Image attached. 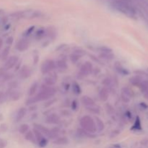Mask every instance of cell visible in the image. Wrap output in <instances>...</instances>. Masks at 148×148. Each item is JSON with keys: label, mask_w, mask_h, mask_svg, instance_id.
Returning a JSON list of instances; mask_svg holds the SVG:
<instances>
[{"label": "cell", "mask_w": 148, "mask_h": 148, "mask_svg": "<svg viewBox=\"0 0 148 148\" xmlns=\"http://www.w3.org/2000/svg\"><path fill=\"white\" fill-rule=\"evenodd\" d=\"M111 4L115 10L130 17L136 16V10L130 0H111Z\"/></svg>", "instance_id": "cell-1"}, {"label": "cell", "mask_w": 148, "mask_h": 148, "mask_svg": "<svg viewBox=\"0 0 148 148\" xmlns=\"http://www.w3.org/2000/svg\"><path fill=\"white\" fill-rule=\"evenodd\" d=\"M55 94V90L53 88H45L38 94L36 96L33 97V98H30L28 101H27V104H31L34 103L36 102H38V101H45V100H47L49 98H50L51 97L53 96Z\"/></svg>", "instance_id": "cell-2"}, {"label": "cell", "mask_w": 148, "mask_h": 148, "mask_svg": "<svg viewBox=\"0 0 148 148\" xmlns=\"http://www.w3.org/2000/svg\"><path fill=\"white\" fill-rule=\"evenodd\" d=\"M80 125L84 130L90 133H94L97 131L95 123L93 119L89 116H85L82 117L80 120Z\"/></svg>", "instance_id": "cell-3"}, {"label": "cell", "mask_w": 148, "mask_h": 148, "mask_svg": "<svg viewBox=\"0 0 148 148\" xmlns=\"http://www.w3.org/2000/svg\"><path fill=\"white\" fill-rule=\"evenodd\" d=\"M55 63L53 60H46L43 63L41 66V72L45 75V74L49 73L50 72H51L53 69L55 68Z\"/></svg>", "instance_id": "cell-4"}, {"label": "cell", "mask_w": 148, "mask_h": 148, "mask_svg": "<svg viewBox=\"0 0 148 148\" xmlns=\"http://www.w3.org/2000/svg\"><path fill=\"white\" fill-rule=\"evenodd\" d=\"M18 62V57L16 56H12L9 58L4 64V68L6 69H12L14 66H15Z\"/></svg>", "instance_id": "cell-5"}, {"label": "cell", "mask_w": 148, "mask_h": 148, "mask_svg": "<svg viewBox=\"0 0 148 148\" xmlns=\"http://www.w3.org/2000/svg\"><path fill=\"white\" fill-rule=\"evenodd\" d=\"M29 46V41L27 39H21L17 42L16 45V49L20 51H25Z\"/></svg>", "instance_id": "cell-6"}, {"label": "cell", "mask_w": 148, "mask_h": 148, "mask_svg": "<svg viewBox=\"0 0 148 148\" xmlns=\"http://www.w3.org/2000/svg\"><path fill=\"white\" fill-rule=\"evenodd\" d=\"M92 66L91 64V63L90 62H87L84 64L82 66L80 69V74L83 76H85V75H88L92 72Z\"/></svg>", "instance_id": "cell-7"}, {"label": "cell", "mask_w": 148, "mask_h": 148, "mask_svg": "<svg viewBox=\"0 0 148 148\" xmlns=\"http://www.w3.org/2000/svg\"><path fill=\"white\" fill-rule=\"evenodd\" d=\"M31 75V70L29 69L28 66H23L21 68V70L20 72V77L22 79H26Z\"/></svg>", "instance_id": "cell-8"}, {"label": "cell", "mask_w": 148, "mask_h": 148, "mask_svg": "<svg viewBox=\"0 0 148 148\" xmlns=\"http://www.w3.org/2000/svg\"><path fill=\"white\" fill-rule=\"evenodd\" d=\"M26 112H27V110H26L25 108H20V109L18 111V112H17V116H16L15 121H17V122H19V121H21V120L24 118L25 116Z\"/></svg>", "instance_id": "cell-9"}, {"label": "cell", "mask_w": 148, "mask_h": 148, "mask_svg": "<svg viewBox=\"0 0 148 148\" xmlns=\"http://www.w3.org/2000/svg\"><path fill=\"white\" fill-rule=\"evenodd\" d=\"M108 95H109V93H108V90H107V88H103L101 90V91H100L99 96L101 101H106L108 98Z\"/></svg>", "instance_id": "cell-10"}, {"label": "cell", "mask_w": 148, "mask_h": 148, "mask_svg": "<svg viewBox=\"0 0 148 148\" xmlns=\"http://www.w3.org/2000/svg\"><path fill=\"white\" fill-rule=\"evenodd\" d=\"M82 102L86 106H92L94 105L93 100L88 96H84L82 98Z\"/></svg>", "instance_id": "cell-11"}, {"label": "cell", "mask_w": 148, "mask_h": 148, "mask_svg": "<svg viewBox=\"0 0 148 148\" xmlns=\"http://www.w3.org/2000/svg\"><path fill=\"white\" fill-rule=\"evenodd\" d=\"M46 122L49 124H58L59 122V118L56 114H52L47 119Z\"/></svg>", "instance_id": "cell-12"}, {"label": "cell", "mask_w": 148, "mask_h": 148, "mask_svg": "<svg viewBox=\"0 0 148 148\" xmlns=\"http://www.w3.org/2000/svg\"><path fill=\"white\" fill-rule=\"evenodd\" d=\"M45 82H46V85H48V86H51V85H54L55 82H56V77H54L53 75L46 77L45 78Z\"/></svg>", "instance_id": "cell-13"}, {"label": "cell", "mask_w": 148, "mask_h": 148, "mask_svg": "<svg viewBox=\"0 0 148 148\" xmlns=\"http://www.w3.org/2000/svg\"><path fill=\"white\" fill-rule=\"evenodd\" d=\"M141 88L142 90L145 94V97L148 99V81H145V82H143L141 85Z\"/></svg>", "instance_id": "cell-14"}, {"label": "cell", "mask_w": 148, "mask_h": 148, "mask_svg": "<svg viewBox=\"0 0 148 148\" xmlns=\"http://www.w3.org/2000/svg\"><path fill=\"white\" fill-rule=\"evenodd\" d=\"M95 126H96L97 130H98V131H102L104 129L103 123L98 118H96V124H95Z\"/></svg>", "instance_id": "cell-15"}, {"label": "cell", "mask_w": 148, "mask_h": 148, "mask_svg": "<svg viewBox=\"0 0 148 148\" xmlns=\"http://www.w3.org/2000/svg\"><path fill=\"white\" fill-rule=\"evenodd\" d=\"M10 46H7V47L3 50L2 53H1V59H2L3 60H4V59H6L7 58L9 53H10Z\"/></svg>", "instance_id": "cell-16"}, {"label": "cell", "mask_w": 148, "mask_h": 148, "mask_svg": "<svg viewBox=\"0 0 148 148\" xmlns=\"http://www.w3.org/2000/svg\"><path fill=\"white\" fill-rule=\"evenodd\" d=\"M25 138H26V140H29V141L36 142V137H35L34 133L32 132L31 131L27 132V134H26V135H25Z\"/></svg>", "instance_id": "cell-17"}, {"label": "cell", "mask_w": 148, "mask_h": 148, "mask_svg": "<svg viewBox=\"0 0 148 148\" xmlns=\"http://www.w3.org/2000/svg\"><path fill=\"white\" fill-rule=\"evenodd\" d=\"M37 89H38V83L37 82H34V83H33V85H31V87L30 88V90H29V95H30V96L33 95V94L36 92Z\"/></svg>", "instance_id": "cell-18"}, {"label": "cell", "mask_w": 148, "mask_h": 148, "mask_svg": "<svg viewBox=\"0 0 148 148\" xmlns=\"http://www.w3.org/2000/svg\"><path fill=\"white\" fill-rule=\"evenodd\" d=\"M67 143V139H66L65 137H60V138H58L57 140L54 142L55 144L56 145H66Z\"/></svg>", "instance_id": "cell-19"}, {"label": "cell", "mask_w": 148, "mask_h": 148, "mask_svg": "<svg viewBox=\"0 0 148 148\" xmlns=\"http://www.w3.org/2000/svg\"><path fill=\"white\" fill-rule=\"evenodd\" d=\"M56 64H57L58 67H59L60 69H66V68H67V65H66V62L63 60L58 61Z\"/></svg>", "instance_id": "cell-20"}, {"label": "cell", "mask_w": 148, "mask_h": 148, "mask_svg": "<svg viewBox=\"0 0 148 148\" xmlns=\"http://www.w3.org/2000/svg\"><path fill=\"white\" fill-rule=\"evenodd\" d=\"M29 129V126L27 125V124H22L21 126H20V129H19V131H20V132L21 133V134H25V133L27 132V130H28Z\"/></svg>", "instance_id": "cell-21"}, {"label": "cell", "mask_w": 148, "mask_h": 148, "mask_svg": "<svg viewBox=\"0 0 148 148\" xmlns=\"http://www.w3.org/2000/svg\"><path fill=\"white\" fill-rule=\"evenodd\" d=\"M45 34H46V31H45L44 30H43V29L38 30V32L36 33V38L37 39L42 38L43 37H44Z\"/></svg>", "instance_id": "cell-22"}, {"label": "cell", "mask_w": 148, "mask_h": 148, "mask_svg": "<svg viewBox=\"0 0 148 148\" xmlns=\"http://www.w3.org/2000/svg\"><path fill=\"white\" fill-rule=\"evenodd\" d=\"M20 97V93L19 92H11V95H10V98L13 101H16V100H18Z\"/></svg>", "instance_id": "cell-23"}, {"label": "cell", "mask_w": 148, "mask_h": 148, "mask_svg": "<svg viewBox=\"0 0 148 148\" xmlns=\"http://www.w3.org/2000/svg\"><path fill=\"white\" fill-rule=\"evenodd\" d=\"M73 90L76 94H79L81 92L80 87H79V85H78L77 83H76V82L73 85Z\"/></svg>", "instance_id": "cell-24"}, {"label": "cell", "mask_w": 148, "mask_h": 148, "mask_svg": "<svg viewBox=\"0 0 148 148\" xmlns=\"http://www.w3.org/2000/svg\"><path fill=\"white\" fill-rule=\"evenodd\" d=\"M47 143H48V140H46L45 137H43L41 140H40V141L38 142V145L40 146V147H44L45 146H46Z\"/></svg>", "instance_id": "cell-25"}, {"label": "cell", "mask_w": 148, "mask_h": 148, "mask_svg": "<svg viewBox=\"0 0 148 148\" xmlns=\"http://www.w3.org/2000/svg\"><path fill=\"white\" fill-rule=\"evenodd\" d=\"M79 58H80V56H79V55H78L77 53H73L72 56H71V60H72V62H76L79 59Z\"/></svg>", "instance_id": "cell-26"}, {"label": "cell", "mask_w": 148, "mask_h": 148, "mask_svg": "<svg viewBox=\"0 0 148 148\" xmlns=\"http://www.w3.org/2000/svg\"><path fill=\"white\" fill-rule=\"evenodd\" d=\"M34 28H35L34 26H32V27L27 28V30H26V31L24 33V36H30V35L32 33V32L33 31Z\"/></svg>", "instance_id": "cell-27"}, {"label": "cell", "mask_w": 148, "mask_h": 148, "mask_svg": "<svg viewBox=\"0 0 148 148\" xmlns=\"http://www.w3.org/2000/svg\"><path fill=\"white\" fill-rule=\"evenodd\" d=\"M140 127H141V125H140V119H139V118H137V120H136L135 124H134V128L139 130V129H140Z\"/></svg>", "instance_id": "cell-28"}, {"label": "cell", "mask_w": 148, "mask_h": 148, "mask_svg": "<svg viewBox=\"0 0 148 148\" xmlns=\"http://www.w3.org/2000/svg\"><path fill=\"white\" fill-rule=\"evenodd\" d=\"M7 146V142L4 140L0 139V148H4Z\"/></svg>", "instance_id": "cell-29"}, {"label": "cell", "mask_w": 148, "mask_h": 148, "mask_svg": "<svg viewBox=\"0 0 148 148\" xmlns=\"http://www.w3.org/2000/svg\"><path fill=\"white\" fill-rule=\"evenodd\" d=\"M13 43V38L12 37H9L7 39V43L8 45H11Z\"/></svg>", "instance_id": "cell-30"}, {"label": "cell", "mask_w": 148, "mask_h": 148, "mask_svg": "<svg viewBox=\"0 0 148 148\" xmlns=\"http://www.w3.org/2000/svg\"><path fill=\"white\" fill-rule=\"evenodd\" d=\"M72 108H74V109H76V106H77V102L76 101H73V103H72Z\"/></svg>", "instance_id": "cell-31"}, {"label": "cell", "mask_w": 148, "mask_h": 148, "mask_svg": "<svg viewBox=\"0 0 148 148\" xmlns=\"http://www.w3.org/2000/svg\"><path fill=\"white\" fill-rule=\"evenodd\" d=\"M2 45H3V40H2V39H1V38H0V49H1V46H2Z\"/></svg>", "instance_id": "cell-32"}, {"label": "cell", "mask_w": 148, "mask_h": 148, "mask_svg": "<svg viewBox=\"0 0 148 148\" xmlns=\"http://www.w3.org/2000/svg\"><path fill=\"white\" fill-rule=\"evenodd\" d=\"M0 58H1V55H0Z\"/></svg>", "instance_id": "cell-33"}]
</instances>
